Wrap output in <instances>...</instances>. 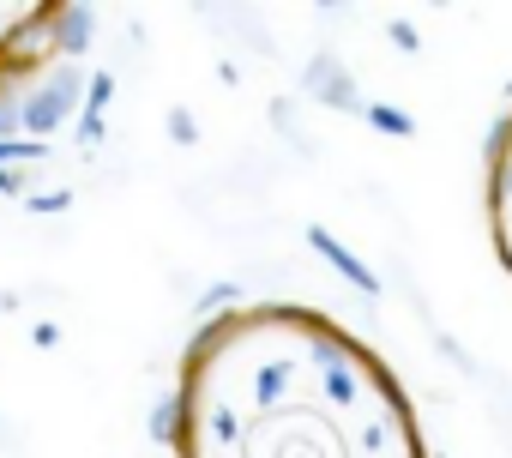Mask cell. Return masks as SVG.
<instances>
[{
    "instance_id": "7a4b0ae2",
    "label": "cell",
    "mask_w": 512,
    "mask_h": 458,
    "mask_svg": "<svg viewBox=\"0 0 512 458\" xmlns=\"http://www.w3.org/2000/svg\"><path fill=\"white\" fill-rule=\"evenodd\" d=\"M67 25H73V7H55V0H0V97L55 61V49L67 43Z\"/></svg>"
},
{
    "instance_id": "6da1fadb",
    "label": "cell",
    "mask_w": 512,
    "mask_h": 458,
    "mask_svg": "<svg viewBox=\"0 0 512 458\" xmlns=\"http://www.w3.org/2000/svg\"><path fill=\"white\" fill-rule=\"evenodd\" d=\"M169 458H434L398 368L302 302L217 308L181 350Z\"/></svg>"
},
{
    "instance_id": "3957f363",
    "label": "cell",
    "mask_w": 512,
    "mask_h": 458,
    "mask_svg": "<svg viewBox=\"0 0 512 458\" xmlns=\"http://www.w3.org/2000/svg\"><path fill=\"white\" fill-rule=\"evenodd\" d=\"M482 211H488V242L494 260L512 278V103L488 133V175H482Z\"/></svg>"
}]
</instances>
